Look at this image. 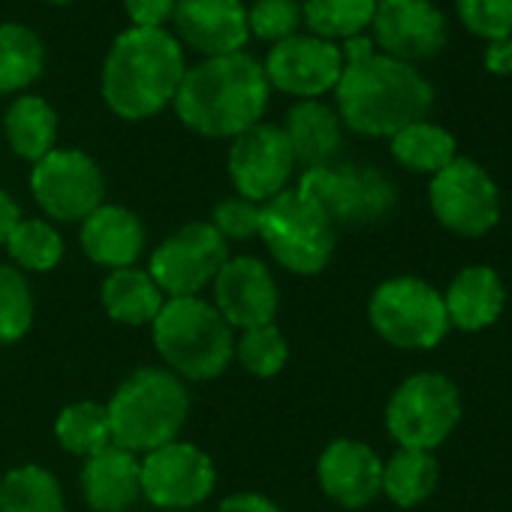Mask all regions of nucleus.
<instances>
[{"instance_id":"nucleus-37","label":"nucleus","mask_w":512,"mask_h":512,"mask_svg":"<svg viewBox=\"0 0 512 512\" xmlns=\"http://www.w3.org/2000/svg\"><path fill=\"white\" fill-rule=\"evenodd\" d=\"M260 208L250 199L241 196H229L220 199L211 208V226L223 235V241H244V238H256L260 235Z\"/></svg>"},{"instance_id":"nucleus-6","label":"nucleus","mask_w":512,"mask_h":512,"mask_svg":"<svg viewBox=\"0 0 512 512\" xmlns=\"http://www.w3.org/2000/svg\"><path fill=\"white\" fill-rule=\"evenodd\" d=\"M272 260L290 275H320L335 256L338 229L326 211L296 187H287L260 208V235Z\"/></svg>"},{"instance_id":"nucleus-11","label":"nucleus","mask_w":512,"mask_h":512,"mask_svg":"<svg viewBox=\"0 0 512 512\" xmlns=\"http://www.w3.org/2000/svg\"><path fill=\"white\" fill-rule=\"evenodd\" d=\"M428 202L437 223L461 238H482L500 220V190L494 178L473 160L455 157L431 175Z\"/></svg>"},{"instance_id":"nucleus-39","label":"nucleus","mask_w":512,"mask_h":512,"mask_svg":"<svg viewBox=\"0 0 512 512\" xmlns=\"http://www.w3.org/2000/svg\"><path fill=\"white\" fill-rule=\"evenodd\" d=\"M217 512H284L275 500H269L266 494H256V491H238V494H229Z\"/></svg>"},{"instance_id":"nucleus-35","label":"nucleus","mask_w":512,"mask_h":512,"mask_svg":"<svg viewBox=\"0 0 512 512\" xmlns=\"http://www.w3.org/2000/svg\"><path fill=\"white\" fill-rule=\"evenodd\" d=\"M455 16L467 34L485 43L512 37V0H455Z\"/></svg>"},{"instance_id":"nucleus-2","label":"nucleus","mask_w":512,"mask_h":512,"mask_svg":"<svg viewBox=\"0 0 512 512\" xmlns=\"http://www.w3.org/2000/svg\"><path fill=\"white\" fill-rule=\"evenodd\" d=\"M332 94L341 124L368 139H392L407 124L425 121L434 106V88L422 70L380 52L344 64Z\"/></svg>"},{"instance_id":"nucleus-17","label":"nucleus","mask_w":512,"mask_h":512,"mask_svg":"<svg viewBox=\"0 0 512 512\" xmlns=\"http://www.w3.org/2000/svg\"><path fill=\"white\" fill-rule=\"evenodd\" d=\"M374 46L404 64H422L437 58L449 43V22L431 0H392L380 4L371 22Z\"/></svg>"},{"instance_id":"nucleus-21","label":"nucleus","mask_w":512,"mask_h":512,"mask_svg":"<svg viewBox=\"0 0 512 512\" xmlns=\"http://www.w3.org/2000/svg\"><path fill=\"white\" fill-rule=\"evenodd\" d=\"M82 497L94 512H130L142 497L139 455L109 443L82 464Z\"/></svg>"},{"instance_id":"nucleus-44","label":"nucleus","mask_w":512,"mask_h":512,"mask_svg":"<svg viewBox=\"0 0 512 512\" xmlns=\"http://www.w3.org/2000/svg\"><path fill=\"white\" fill-rule=\"evenodd\" d=\"M380 4H392V0H377V7H380Z\"/></svg>"},{"instance_id":"nucleus-24","label":"nucleus","mask_w":512,"mask_h":512,"mask_svg":"<svg viewBox=\"0 0 512 512\" xmlns=\"http://www.w3.org/2000/svg\"><path fill=\"white\" fill-rule=\"evenodd\" d=\"M103 311L121 326H151L166 305L163 290L154 284L148 269H115L100 287Z\"/></svg>"},{"instance_id":"nucleus-30","label":"nucleus","mask_w":512,"mask_h":512,"mask_svg":"<svg viewBox=\"0 0 512 512\" xmlns=\"http://www.w3.org/2000/svg\"><path fill=\"white\" fill-rule=\"evenodd\" d=\"M4 247L22 275H46L64 260V238L46 217H22Z\"/></svg>"},{"instance_id":"nucleus-14","label":"nucleus","mask_w":512,"mask_h":512,"mask_svg":"<svg viewBox=\"0 0 512 512\" xmlns=\"http://www.w3.org/2000/svg\"><path fill=\"white\" fill-rule=\"evenodd\" d=\"M229 178L235 196L263 205L284 193L296 172L293 148L278 124H256L232 139L229 148Z\"/></svg>"},{"instance_id":"nucleus-36","label":"nucleus","mask_w":512,"mask_h":512,"mask_svg":"<svg viewBox=\"0 0 512 512\" xmlns=\"http://www.w3.org/2000/svg\"><path fill=\"white\" fill-rule=\"evenodd\" d=\"M247 28L250 37L281 43L287 37H296L302 28V4L299 0H256L247 10Z\"/></svg>"},{"instance_id":"nucleus-22","label":"nucleus","mask_w":512,"mask_h":512,"mask_svg":"<svg viewBox=\"0 0 512 512\" xmlns=\"http://www.w3.org/2000/svg\"><path fill=\"white\" fill-rule=\"evenodd\" d=\"M284 136L293 148L296 166H329L344 148V124L338 112L323 100H299L284 118Z\"/></svg>"},{"instance_id":"nucleus-23","label":"nucleus","mask_w":512,"mask_h":512,"mask_svg":"<svg viewBox=\"0 0 512 512\" xmlns=\"http://www.w3.org/2000/svg\"><path fill=\"white\" fill-rule=\"evenodd\" d=\"M449 326L461 332H482L497 323L506 305L503 281L488 266H467L461 269L449 290L443 293Z\"/></svg>"},{"instance_id":"nucleus-27","label":"nucleus","mask_w":512,"mask_h":512,"mask_svg":"<svg viewBox=\"0 0 512 512\" xmlns=\"http://www.w3.org/2000/svg\"><path fill=\"white\" fill-rule=\"evenodd\" d=\"M437 482H440V464L431 452L398 449L389 461H383L380 494H386L401 509H413L434 494Z\"/></svg>"},{"instance_id":"nucleus-9","label":"nucleus","mask_w":512,"mask_h":512,"mask_svg":"<svg viewBox=\"0 0 512 512\" xmlns=\"http://www.w3.org/2000/svg\"><path fill=\"white\" fill-rule=\"evenodd\" d=\"M461 422L458 386L434 371L407 377L386 404V431L401 449H437Z\"/></svg>"},{"instance_id":"nucleus-45","label":"nucleus","mask_w":512,"mask_h":512,"mask_svg":"<svg viewBox=\"0 0 512 512\" xmlns=\"http://www.w3.org/2000/svg\"><path fill=\"white\" fill-rule=\"evenodd\" d=\"M175 512H196V509H175Z\"/></svg>"},{"instance_id":"nucleus-10","label":"nucleus","mask_w":512,"mask_h":512,"mask_svg":"<svg viewBox=\"0 0 512 512\" xmlns=\"http://www.w3.org/2000/svg\"><path fill=\"white\" fill-rule=\"evenodd\" d=\"M226 260L229 244L223 235L208 220H193L151 250L148 275L166 299H190L211 287Z\"/></svg>"},{"instance_id":"nucleus-12","label":"nucleus","mask_w":512,"mask_h":512,"mask_svg":"<svg viewBox=\"0 0 512 512\" xmlns=\"http://www.w3.org/2000/svg\"><path fill=\"white\" fill-rule=\"evenodd\" d=\"M31 193L46 220L82 223L103 205L106 181L91 154L79 148H55L34 163Z\"/></svg>"},{"instance_id":"nucleus-5","label":"nucleus","mask_w":512,"mask_h":512,"mask_svg":"<svg viewBox=\"0 0 512 512\" xmlns=\"http://www.w3.org/2000/svg\"><path fill=\"white\" fill-rule=\"evenodd\" d=\"M151 335L163 368L181 380L205 383L232 365L235 329L202 296L166 299Z\"/></svg>"},{"instance_id":"nucleus-19","label":"nucleus","mask_w":512,"mask_h":512,"mask_svg":"<svg viewBox=\"0 0 512 512\" xmlns=\"http://www.w3.org/2000/svg\"><path fill=\"white\" fill-rule=\"evenodd\" d=\"M317 482L332 503L344 509H362L380 497L383 461L368 443L338 437L317 461Z\"/></svg>"},{"instance_id":"nucleus-1","label":"nucleus","mask_w":512,"mask_h":512,"mask_svg":"<svg viewBox=\"0 0 512 512\" xmlns=\"http://www.w3.org/2000/svg\"><path fill=\"white\" fill-rule=\"evenodd\" d=\"M269 94L263 61L235 52L187 67L172 106L187 130L205 139H235L263 121Z\"/></svg>"},{"instance_id":"nucleus-18","label":"nucleus","mask_w":512,"mask_h":512,"mask_svg":"<svg viewBox=\"0 0 512 512\" xmlns=\"http://www.w3.org/2000/svg\"><path fill=\"white\" fill-rule=\"evenodd\" d=\"M172 25L175 40L202 58L244 52V43L250 40L247 7L241 0H178Z\"/></svg>"},{"instance_id":"nucleus-16","label":"nucleus","mask_w":512,"mask_h":512,"mask_svg":"<svg viewBox=\"0 0 512 512\" xmlns=\"http://www.w3.org/2000/svg\"><path fill=\"white\" fill-rule=\"evenodd\" d=\"M208 290L214 311L235 332L275 323L281 308L278 281L272 269L256 256H229Z\"/></svg>"},{"instance_id":"nucleus-40","label":"nucleus","mask_w":512,"mask_h":512,"mask_svg":"<svg viewBox=\"0 0 512 512\" xmlns=\"http://www.w3.org/2000/svg\"><path fill=\"white\" fill-rule=\"evenodd\" d=\"M482 64L491 76H512V37L509 40H494L485 43Z\"/></svg>"},{"instance_id":"nucleus-38","label":"nucleus","mask_w":512,"mask_h":512,"mask_svg":"<svg viewBox=\"0 0 512 512\" xmlns=\"http://www.w3.org/2000/svg\"><path fill=\"white\" fill-rule=\"evenodd\" d=\"M178 0H124V10L133 28H163L172 22Z\"/></svg>"},{"instance_id":"nucleus-4","label":"nucleus","mask_w":512,"mask_h":512,"mask_svg":"<svg viewBox=\"0 0 512 512\" xmlns=\"http://www.w3.org/2000/svg\"><path fill=\"white\" fill-rule=\"evenodd\" d=\"M106 413L112 443L145 455L178 440L190 413V392L172 371L145 365L124 377V383L112 392Z\"/></svg>"},{"instance_id":"nucleus-8","label":"nucleus","mask_w":512,"mask_h":512,"mask_svg":"<svg viewBox=\"0 0 512 512\" xmlns=\"http://www.w3.org/2000/svg\"><path fill=\"white\" fill-rule=\"evenodd\" d=\"M371 329L398 350H434L446 332L449 317L443 293L422 278H389L368 302Z\"/></svg>"},{"instance_id":"nucleus-3","label":"nucleus","mask_w":512,"mask_h":512,"mask_svg":"<svg viewBox=\"0 0 512 512\" xmlns=\"http://www.w3.org/2000/svg\"><path fill=\"white\" fill-rule=\"evenodd\" d=\"M184 73V49L166 28H130L103 61L100 94L118 118L145 121L172 106Z\"/></svg>"},{"instance_id":"nucleus-31","label":"nucleus","mask_w":512,"mask_h":512,"mask_svg":"<svg viewBox=\"0 0 512 512\" xmlns=\"http://www.w3.org/2000/svg\"><path fill=\"white\" fill-rule=\"evenodd\" d=\"M377 13V0H305L302 25L311 37L344 43L371 28Z\"/></svg>"},{"instance_id":"nucleus-13","label":"nucleus","mask_w":512,"mask_h":512,"mask_svg":"<svg viewBox=\"0 0 512 512\" xmlns=\"http://www.w3.org/2000/svg\"><path fill=\"white\" fill-rule=\"evenodd\" d=\"M142 464V497L163 509H196L214 491L217 470L205 449L187 440H172L139 455Z\"/></svg>"},{"instance_id":"nucleus-41","label":"nucleus","mask_w":512,"mask_h":512,"mask_svg":"<svg viewBox=\"0 0 512 512\" xmlns=\"http://www.w3.org/2000/svg\"><path fill=\"white\" fill-rule=\"evenodd\" d=\"M19 220H22L19 202L7 190H0V244H7V238L19 226Z\"/></svg>"},{"instance_id":"nucleus-29","label":"nucleus","mask_w":512,"mask_h":512,"mask_svg":"<svg viewBox=\"0 0 512 512\" xmlns=\"http://www.w3.org/2000/svg\"><path fill=\"white\" fill-rule=\"evenodd\" d=\"M0 512H67V497L52 470L22 464L0 479Z\"/></svg>"},{"instance_id":"nucleus-34","label":"nucleus","mask_w":512,"mask_h":512,"mask_svg":"<svg viewBox=\"0 0 512 512\" xmlns=\"http://www.w3.org/2000/svg\"><path fill=\"white\" fill-rule=\"evenodd\" d=\"M34 326V290L28 275L0 263V347L19 344Z\"/></svg>"},{"instance_id":"nucleus-28","label":"nucleus","mask_w":512,"mask_h":512,"mask_svg":"<svg viewBox=\"0 0 512 512\" xmlns=\"http://www.w3.org/2000/svg\"><path fill=\"white\" fill-rule=\"evenodd\" d=\"M46 67V49L28 25H0V94L31 88Z\"/></svg>"},{"instance_id":"nucleus-7","label":"nucleus","mask_w":512,"mask_h":512,"mask_svg":"<svg viewBox=\"0 0 512 512\" xmlns=\"http://www.w3.org/2000/svg\"><path fill=\"white\" fill-rule=\"evenodd\" d=\"M296 190L317 202L335 229L374 226L386 220L398 205L395 181L383 169L359 163H329L305 169Z\"/></svg>"},{"instance_id":"nucleus-32","label":"nucleus","mask_w":512,"mask_h":512,"mask_svg":"<svg viewBox=\"0 0 512 512\" xmlns=\"http://www.w3.org/2000/svg\"><path fill=\"white\" fill-rule=\"evenodd\" d=\"M55 437L70 455H79V458H91L94 452L106 449L112 443L106 404H97V401L67 404L55 419Z\"/></svg>"},{"instance_id":"nucleus-26","label":"nucleus","mask_w":512,"mask_h":512,"mask_svg":"<svg viewBox=\"0 0 512 512\" xmlns=\"http://www.w3.org/2000/svg\"><path fill=\"white\" fill-rule=\"evenodd\" d=\"M389 151H392L395 163L404 166L407 172L437 175L458 157V142L446 127L431 124L425 118V121H416V124H407L404 130H398L389 139Z\"/></svg>"},{"instance_id":"nucleus-33","label":"nucleus","mask_w":512,"mask_h":512,"mask_svg":"<svg viewBox=\"0 0 512 512\" xmlns=\"http://www.w3.org/2000/svg\"><path fill=\"white\" fill-rule=\"evenodd\" d=\"M232 359L253 377H278L287 368L290 359V344L284 332L269 323V326H253L244 332H235V350Z\"/></svg>"},{"instance_id":"nucleus-42","label":"nucleus","mask_w":512,"mask_h":512,"mask_svg":"<svg viewBox=\"0 0 512 512\" xmlns=\"http://www.w3.org/2000/svg\"><path fill=\"white\" fill-rule=\"evenodd\" d=\"M371 55H377V46H374V40L368 34H359V37H350V40L341 43L344 64H356V61H365Z\"/></svg>"},{"instance_id":"nucleus-20","label":"nucleus","mask_w":512,"mask_h":512,"mask_svg":"<svg viewBox=\"0 0 512 512\" xmlns=\"http://www.w3.org/2000/svg\"><path fill=\"white\" fill-rule=\"evenodd\" d=\"M79 244L94 266H103L109 272L133 269L145 253L148 232L139 214L124 205L103 202L79 223Z\"/></svg>"},{"instance_id":"nucleus-25","label":"nucleus","mask_w":512,"mask_h":512,"mask_svg":"<svg viewBox=\"0 0 512 512\" xmlns=\"http://www.w3.org/2000/svg\"><path fill=\"white\" fill-rule=\"evenodd\" d=\"M4 136L22 160H43L58 142V115L46 97L22 94L4 112Z\"/></svg>"},{"instance_id":"nucleus-15","label":"nucleus","mask_w":512,"mask_h":512,"mask_svg":"<svg viewBox=\"0 0 512 512\" xmlns=\"http://www.w3.org/2000/svg\"><path fill=\"white\" fill-rule=\"evenodd\" d=\"M263 70L269 88L299 100H320L323 94L335 91L344 73V58L338 43L296 34L269 49Z\"/></svg>"},{"instance_id":"nucleus-43","label":"nucleus","mask_w":512,"mask_h":512,"mask_svg":"<svg viewBox=\"0 0 512 512\" xmlns=\"http://www.w3.org/2000/svg\"><path fill=\"white\" fill-rule=\"evenodd\" d=\"M43 4H52V7H67V4H73V0H43Z\"/></svg>"}]
</instances>
